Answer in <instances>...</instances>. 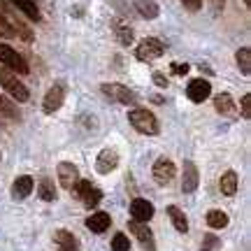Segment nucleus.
I'll return each mask as SVG.
<instances>
[{"instance_id":"obj_1","label":"nucleus","mask_w":251,"mask_h":251,"mask_svg":"<svg viewBox=\"0 0 251 251\" xmlns=\"http://www.w3.org/2000/svg\"><path fill=\"white\" fill-rule=\"evenodd\" d=\"M128 121L133 124V128L142 135H156L158 133V119L153 117L149 109L135 107L128 112Z\"/></svg>"},{"instance_id":"obj_2","label":"nucleus","mask_w":251,"mask_h":251,"mask_svg":"<svg viewBox=\"0 0 251 251\" xmlns=\"http://www.w3.org/2000/svg\"><path fill=\"white\" fill-rule=\"evenodd\" d=\"M0 86L7 91L17 102H26L28 100V89L17 79V75H14V72L2 70V68H0Z\"/></svg>"},{"instance_id":"obj_3","label":"nucleus","mask_w":251,"mask_h":251,"mask_svg":"<svg viewBox=\"0 0 251 251\" xmlns=\"http://www.w3.org/2000/svg\"><path fill=\"white\" fill-rule=\"evenodd\" d=\"M0 63H5L9 70H14V75H28L30 72L26 58L21 54H17L9 45H2V42H0Z\"/></svg>"},{"instance_id":"obj_4","label":"nucleus","mask_w":251,"mask_h":251,"mask_svg":"<svg viewBox=\"0 0 251 251\" xmlns=\"http://www.w3.org/2000/svg\"><path fill=\"white\" fill-rule=\"evenodd\" d=\"M163 51H165V47H163L161 40H156V37H147V40H142L140 45H137V51H135V56H137V61H156V58H161Z\"/></svg>"},{"instance_id":"obj_5","label":"nucleus","mask_w":251,"mask_h":251,"mask_svg":"<svg viewBox=\"0 0 251 251\" xmlns=\"http://www.w3.org/2000/svg\"><path fill=\"white\" fill-rule=\"evenodd\" d=\"M63 100H65V84H63V81H56V84L49 86V91H47V96H45V102H42L45 114L58 112L63 105Z\"/></svg>"},{"instance_id":"obj_6","label":"nucleus","mask_w":251,"mask_h":251,"mask_svg":"<svg viewBox=\"0 0 251 251\" xmlns=\"http://www.w3.org/2000/svg\"><path fill=\"white\" fill-rule=\"evenodd\" d=\"M186 96H188L191 102L200 105V102H205V100L212 96V86H209V81L207 79H193V81H188Z\"/></svg>"},{"instance_id":"obj_7","label":"nucleus","mask_w":251,"mask_h":251,"mask_svg":"<svg viewBox=\"0 0 251 251\" xmlns=\"http://www.w3.org/2000/svg\"><path fill=\"white\" fill-rule=\"evenodd\" d=\"M72 191L81 198V202H84V205H89V207H96L100 202V198H102V193H100L98 188L93 186L91 181H84V179L77 181V186L72 188Z\"/></svg>"},{"instance_id":"obj_8","label":"nucleus","mask_w":251,"mask_h":251,"mask_svg":"<svg viewBox=\"0 0 251 251\" xmlns=\"http://www.w3.org/2000/svg\"><path fill=\"white\" fill-rule=\"evenodd\" d=\"M175 175H177V168H175V163L170 158H165L161 156L158 161L153 163V179L158 181V184H168V181L175 179Z\"/></svg>"},{"instance_id":"obj_9","label":"nucleus","mask_w":251,"mask_h":251,"mask_svg":"<svg viewBox=\"0 0 251 251\" xmlns=\"http://www.w3.org/2000/svg\"><path fill=\"white\" fill-rule=\"evenodd\" d=\"M130 233L137 237V242L142 244L144 251H156V244H153V233L147 224H140V221H130Z\"/></svg>"},{"instance_id":"obj_10","label":"nucleus","mask_w":251,"mask_h":251,"mask_svg":"<svg viewBox=\"0 0 251 251\" xmlns=\"http://www.w3.org/2000/svg\"><path fill=\"white\" fill-rule=\"evenodd\" d=\"M58 181H61L63 188H68V191H72V188L77 186V181H79V170H77V165H72V163H58Z\"/></svg>"},{"instance_id":"obj_11","label":"nucleus","mask_w":251,"mask_h":251,"mask_svg":"<svg viewBox=\"0 0 251 251\" xmlns=\"http://www.w3.org/2000/svg\"><path fill=\"white\" fill-rule=\"evenodd\" d=\"M100 89H102V93H105L107 98L117 100V102H124V105H128V102H135V93L130 89L121 86V84H102Z\"/></svg>"},{"instance_id":"obj_12","label":"nucleus","mask_w":251,"mask_h":251,"mask_svg":"<svg viewBox=\"0 0 251 251\" xmlns=\"http://www.w3.org/2000/svg\"><path fill=\"white\" fill-rule=\"evenodd\" d=\"M130 216H133V221L147 224L153 216V205L149 200H144V198H135L133 202H130Z\"/></svg>"},{"instance_id":"obj_13","label":"nucleus","mask_w":251,"mask_h":251,"mask_svg":"<svg viewBox=\"0 0 251 251\" xmlns=\"http://www.w3.org/2000/svg\"><path fill=\"white\" fill-rule=\"evenodd\" d=\"M198 181H200V175H198V168L193 161H184V177H181V191L184 193H193L198 188Z\"/></svg>"},{"instance_id":"obj_14","label":"nucleus","mask_w":251,"mask_h":251,"mask_svg":"<svg viewBox=\"0 0 251 251\" xmlns=\"http://www.w3.org/2000/svg\"><path fill=\"white\" fill-rule=\"evenodd\" d=\"M117 165H119V153L114 151V149H102L98 156V161H96V170H98L100 175H109Z\"/></svg>"},{"instance_id":"obj_15","label":"nucleus","mask_w":251,"mask_h":251,"mask_svg":"<svg viewBox=\"0 0 251 251\" xmlns=\"http://www.w3.org/2000/svg\"><path fill=\"white\" fill-rule=\"evenodd\" d=\"M54 242L61 251H79V240H77L70 230H56Z\"/></svg>"},{"instance_id":"obj_16","label":"nucleus","mask_w":251,"mask_h":251,"mask_svg":"<svg viewBox=\"0 0 251 251\" xmlns=\"http://www.w3.org/2000/svg\"><path fill=\"white\" fill-rule=\"evenodd\" d=\"M33 188H35L33 177L24 175V177H17V179H14V184H12V196L17 198V200H24V198H28L33 193Z\"/></svg>"},{"instance_id":"obj_17","label":"nucleus","mask_w":251,"mask_h":251,"mask_svg":"<svg viewBox=\"0 0 251 251\" xmlns=\"http://www.w3.org/2000/svg\"><path fill=\"white\" fill-rule=\"evenodd\" d=\"M109 226H112V219H109L107 212H96L86 219V228L91 233H105Z\"/></svg>"},{"instance_id":"obj_18","label":"nucleus","mask_w":251,"mask_h":251,"mask_svg":"<svg viewBox=\"0 0 251 251\" xmlns=\"http://www.w3.org/2000/svg\"><path fill=\"white\" fill-rule=\"evenodd\" d=\"M214 107L219 114H226V117H233V114H237V109H235V102L233 98L228 96V93H219L214 98Z\"/></svg>"},{"instance_id":"obj_19","label":"nucleus","mask_w":251,"mask_h":251,"mask_svg":"<svg viewBox=\"0 0 251 251\" xmlns=\"http://www.w3.org/2000/svg\"><path fill=\"white\" fill-rule=\"evenodd\" d=\"M219 186H221V193H224V196H235V193H237V186H240V181H237V175H235L233 170H228L224 177H221Z\"/></svg>"},{"instance_id":"obj_20","label":"nucleus","mask_w":251,"mask_h":251,"mask_svg":"<svg viewBox=\"0 0 251 251\" xmlns=\"http://www.w3.org/2000/svg\"><path fill=\"white\" fill-rule=\"evenodd\" d=\"M168 214H170V219H172V226H175L179 233H186V230H188V219H186V214L181 212L179 207L170 205V207H168Z\"/></svg>"},{"instance_id":"obj_21","label":"nucleus","mask_w":251,"mask_h":251,"mask_svg":"<svg viewBox=\"0 0 251 251\" xmlns=\"http://www.w3.org/2000/svg\"><path fill=\"white\" fill-rule=\"evenodd\" d=\"M135 9H137L140 17H144V19L158 17V5H156L153 0H135Z\"/></svg>"},{"instance_id":"obj_22","label":"nucleus","mask_w":251,"mask_h":251,"mask_svg":"<svg viewBox=\"0 0 251 251\" xmlns=\"http://www.w3.org/2000/svg\"><path fill=\"white\" fill-rule=\"evenodd\" d=\"M12 5L17 9H21L28 19H33V21H40V9L33 0H12Z\"/></svg>"},{"instance_id":"obj_23","label":"nucleus","mask_w":251,"mask_h":251,"mask_svg":"<svg viewBox=\"0 0 251 251\" xmlns=\"http://www.w3.org/2000/svg\"><path fill=\"white\" fill-rule=\"evenodd\" d=\"M207 226L209 228H214V230H221L228 226V214L221 212V209H212V212H207Z\"/></svg>"},{"instance_id":"obj_24","label":"nucleus","mask_w":251,"mask_h":251,"mask_svg":"<svg viewBox=\"0 0 251 251\" xmlns=\"http://www.w3.org/2000/svg\"><path fill=\"white\" fill-rule=\"evenodd\" d=\"M237 65H240V70H242L244 77H249L251 75V49L249 47H242V49L237 51Z\"/></svg>"},{"instance_id":"obj_25","label":"nucleus","mask_w":251,"mask_h":251,"mask_svg":"<svg viewBox=\"0 0 251 251\" xmlns=\"http://www.w3.org/2000/svg\"><path fill=\"white\" fill-rule=\"evenodd\" d=\"M37 193H40V198H42L45 202H54V200H56V188H54V184H51L49 179H42V181H40Z\"/></svg>"},{"instance_id":"obj_26","label":"nucleus","mask_w":251,"mask_h":251,"mask_svg":"<svg viewBox=\"0 0 251 251\" xmlns=\"http://www.w3.org/2000/svg\"><path fill=\"white\" fill-rule=\"evenodd\" d=\"M114 30H117V40H119V42H121L124 47L133 42V30H130L128 26H124L121 21H117V24H114Z\"/></svg>"},{"instance_id":"obj_27","label":"nucleus","mask_w":251,"mask_h":251,"mask_svg":"<svg viewBox=\"0 0 251 251\" xmlns=\"http://www.w3.org/2000/svg\"><path fill=\"white\" fill-rule=\"evenodd\" d=\"M0 37H7V40L17 37V33H14V26H12V21H9L5 14H0Z\"/></svg>"},{"instance_id":"obj_28","label":"nucleus","mask_w":251,"mask_h":251,"mask_svg":"<svg viewBox=\"0 0 251 251\" xmlns=\"http://www.w3.org/2000/svg\"><path fill=\"white\" fill-rule=\"evenodd\" d=\"M0 114H2V117H7V119H19L17 107H14L7 98H2V96H0Z\"/></svg>"},{"instance_id":"obj_29","label":"nucleus","mask_w":251,"mask_h":251,"mask_svg":"<svg viewBox=\"0 0 251 251\" xmlns=\"http://www.w3.org/2000/svg\"><path fill=\"white\" fill-rule=\"evenodd\" d=\"M112 251H130V240L124 233H117L112 240Z\"/></svg>"},{"instance_id":"obj_30","label":"nucleus","mask_w":251,"mask_h":251,"mask_svg":"<svg viewBox=\"0 0 251 251\" xmlns=\"http://www.w3.org/2000/svg\"><path fill=\"white\" fill-rule=\"evenodd\" d=\"M221 247L219 244V240H216L214 235H205V244H202V251H216Z\"/></svg>"},{"instance_id":"obj_31","label":"nucleus","mask_w":251,"mask_h":251,"mask_svg":"<svg viewBox=\"0 0 251 251\" xmlns=\"http://www.w3.org/2000/svg\"><path fill=\"white\" fill-rule=\"evenodd\" d=\"M181 5L188 9V12H198L202 7V0H181Z\"/></svg>"},{"instance_id":"obj_32","label":"nucleus","mask_w":251,"mask_h":251,"mask_svg":"<svg viewBox=\"0 0 251 251\" xmlns=\"http://www.w3.org/2000/svg\"><path fill=\"white\" fill-rule=\"evenodd\" d=\"M249 105H251V96L247 93V96H242V117L244 119L251 117V107H249Z\"/></svg>"},{"instance_id":"obj_33","label":"nucleus","mask_w":251,"mask_h":251,"mask_svg":"<svg viewBox=\"0 0 251 251\" xmlns=\"http://www.w3.org/2000/svg\"><path fill=\"white\" fill-rule=\"evenodd\" d=\"M224 5H226V0H209V7H212V12H214V14H221Z\"/></svg>"},{"instance_id":"obj_34","label":"nucleus","mask_w":251,"mask_h":251,"mask_svg":"<svg viewBox=\"0 0 251 251\" xmlns=\"http://www.w3.org/2000/svg\"><path fill=\"white\" fill-rule=\"evenodd\" d=\"M172 70L177 72V75H186V72H188V65H186V63H184V65H179V63H175V65H172Z\"/></svg>"},{"instance_id":"obj_35","label":"nucleus","mask_w":251,"mask_h":251,"mask_svg":"<svg viewBox=\"0 0 251 251\" xmlns=\"http://www.w3.org/2000/svg\"><path fill=\"white\" fill-rule=\"evenodd\" d=\"M0 14H5V17H9L12 14V9H9L7 0H0Z\"/></svg>"},{"instance_id":"obj_36","label":"nucleus","mask_w":251,"mask_h":251,"mask_svg":"<svg viewBox=\"0 0 251 251\" xmlns=\"http://www.w3.org/2000/svg\"><path fill=\"white\" fill-rule=\"evenodd\" d=\"M156 84H158V86H168V79L161 77V75H156Z\"/></svg>"},{"instance_id":"obj_37","label":"nucleus","mask_w":251,"mask_h":251,"mask_svg":"<svg viewBox=\"0 0 251 251\" xmlns=\"http://www.w3.org/2000/svg\"><path fill=\"white\" fill-rule=\"evenodd\" d=\"M244 2H247V5H249V2H251V0H244Z\"/></svg>"}]
</instances>
